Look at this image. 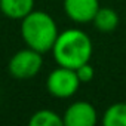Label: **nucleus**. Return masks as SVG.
Masks as SVG:
<instances>
[{"label":"nucleus","mask_w":126,"mask_h":126,"mask_svg":"<svg viewBox=\"0 0 126 126\" xmlns=\"http://www.w3.org/2000/svg\"><path fill=\"white\" fill-rule=\"evenodd\" d=\"M52 53L58 65L76 70L91 61L92 40L85 31L79 28H68L58 34Z\"/></svg>","instance_id":"f257e3e1"},{"label":"nucleus","mask_w":126,"mask_h":126,"mask_svg":"<svg viewBox=\"0 0 126 126\" xmlns=\"http://www.w3.org/2000/svg\"><path fill=\"white\" fill-rule=\"evenodd\" d=\"M104 126H126V102L111 104L102 114Z\"/></svg>","instance_id":"1a4fd4ad"},{"label":"nucleus","mask_w":126,"mask_h":126,"mask_svg":"<svg viewBox=\"0 0 126 126\" xmlns=\"http://www.w3.org/2000/svg\"><path fill=\"white\" fill-rule=\"evenodd\" d=\"M62 119L65 126H94L98 120V113L91 102L76 101L67 107Z\"/></svg>","instance_id":"39448f33"},{"label":"nucleus","mask_w":126,"mask_h":126,"mask_svg":"<svg viewBox=\"0 0 126 126\" xmlns=\"http://www.w3.org/2000/svg\"><path fill=\"white\" fill-rule=\"evenodd\" d=\"M79 86H80V80L77 77L76 70L62 67V65L52 70L46 79L47 92L52 96L61 98V99L73 96L77 92Z\"/></svg>","instance_id":"20e7f679"},{"label":"nucleus","mask_w":126,"mask_h":126,"mask_svg":"<svg viewBox=\"0 0 126 126\" xmlns=\"http://www.w3.org/2000/svg\"><path fill=\"white\" fill-rule=\"evenodd\" d=\"M30 126H62L64 125V119H62L58 113L53 110H39L30 117Z\"/></svg>","instance_id":"9d476101"},{"label":"nucleus","mask_w":126,"mask_h":126,"mask_svg":"<svg viewBox=\"0 0 126 126\" xmlns=\"http://www.w3.org/2000/svg\"><path fill=\"white\" fill-rule=\"evenodd\" d=\"M0 11L11 19H22L34 11V0H0Z\"/></svg>","instance_id":"0eeeda50"},{"label":"nucleus","mask_w":126,"mask_h":126,"mask_svg":"<svg viewBox=\"0 0 126 126\" xmlns=\"http://www.w3.org/2000/svg\"><path fill=\"white\" fill-rule=\"evenodd\" d=\"M58 27L55 19L42 11H33L21 19V36L27 47L42 53L52 50L58 39Z\"/></svg>","instance_id":"f03ea898"},{"label":"nucleus","mask_w":126,"mask_h":126,"mask_svg":"<svg viewBox=\"0 0 126 126\" xmlns=\"http://www.w3.org/2000/svg\"><path fill=\"white\" fill-rule=\"evenodd\" d=\"M99 8V0H64L67 16L77 24L92 22Z\"/></svg>","instance_id":"423d86ee"},{"label":"nucleus","mask_w":126,"mask_h":126,"mask_svg":"<svg viewBox=\"0 0 126 126\" xmlns=\"http://www.w3.org/2000/svg\"><path fill=\"white\" fill-rule=\"evenodd\" d=\"M119 22H120L119 15L111 8H99L92 21L95 28L101 33H113L119 27Z\"/></svg>","instance_id":"6e6552de"},{"label":"nucleus","mask_w":126,"mask_h":126,"mask_svg":"<svg viewBox=\"0 0 126 126\" xmlns=\"http://www.w3.org/2000/svg\"><path fill=\"white\" fill-rule=\"evenodd\" d=\"M43 53L31 47L18 50L9 61L8 70L12 77L18 80H27L34 77L43 67Z\"/></svg>","instance_id":"7ed1b4c3"},{"label":"nucleus","mask_w":126,"mask_h":126,"mask_svg":"<svg viewBox=\"0 0 126 126\" xmlns=\"http://www.w3.org/2000/svg\"><path fill=\"white\" fill-rule=\"evenodd\" d=\"M76 73H77V77H79L80 83H89L95 76V68L89 64V62H86V64L76 68Z\"/></svg>","instance_id":"9b49d317"}]
</instances>
